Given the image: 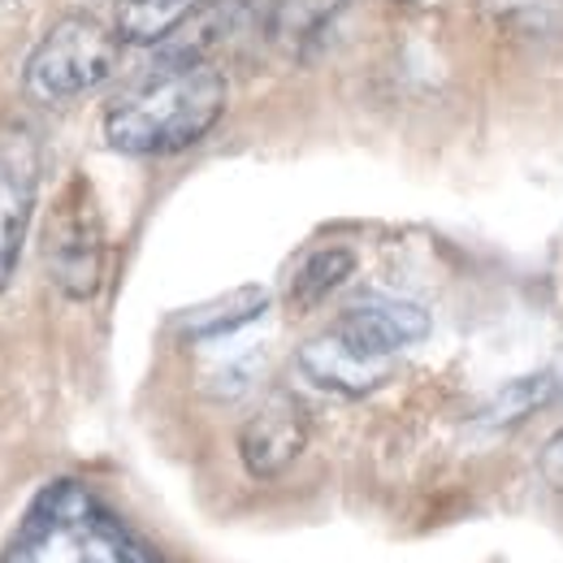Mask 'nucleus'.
<instances>
[{
    "label": "nucleus",
    "instance_id": "nucleus-12",
    "mask_svg": "<svg viewBox=\"0 0 563 563\" xmlns=\"http://www.w3.org/2000/svg\"><path fill=\"white\" fill-rule=\"evenodd\" d=\"M547 390H551V377H525L516 386H507L498 395V421H520L529 417L538 404H547Z\"/></svg>",
    "mask_w": 563,
    "mask_h": 563
},
{
    "label": "nucleus",
    "instance_id": "nucleus-8",
    "mask_svg": "<svg viewBox=\"0 0 563 563\" xmlns=\"http://www.w3.org/2000/svg\"><path fill=\"white\" fill-rule=\"evenodd\" d=\"M299 368L325 386V390H339L347 399H360L368 390H377L386 377H390V360H373V355H360L355 347H347L334 330L312 339L303 352H299Z\"/></svg>",
    "mask_w": 563,
    "mask_h": 563
},
{
    "label": "nucleus",
    "instance_id": "nucleus-6",
    "mask_svg": "<svg viewBox=\"0 0 563 563\" xmlns=\"http://www.w3.org/2000/svg\"><path fill=\"white\" fill-rule=\"evenodd\" d=\"M334 334L355 347L360 355H373V360H395L399 352L417 347L424 334H429V312L412 299H390V295H368L352 303Z\"/></svg>",
    "mask_w": 563,
    "mask_h": 563
},
{
    "label": "nucleus",
    "instance_id": "nucleus-11",
    "mask_svg": "<svg viewBox=\"0 0 563 563\" xmlns=\"http://www.w3.org/2000/svg\"><path fill=\"white\" fill-rule=\"evenodd\" d=\"M352 269H355V256L347 247L312 252V256L299 265L295 282H290V299H295L299 308H312V303H321L325 295H334L343 282L352 278Z\"/></svg>",
    "mask_w": 563,
    "mask_h": 563
},
{
    "label": "nucleus",
    "instance_id": "nucleus-4",
    "mask_svg": "<svg viewBox=\"0 0 563 563\" xmlns=\"http://www.w3.org/2000/svg\"><path fill=\"white\" fill-rule=\"evenodd\" d=\"M44 261H48V278L57 282V290L66 299H91L104 278V225L96 196L87 187V178L74 174L53 209L48 221V239H44Z\"/></svg>",
    "mask_w": 563,
    "mask_h": 563
},
{
    "label": "nucleus",
    "instance_id": "nucleus-1",
    "mask_svg": "<svg viewBox=\"0 0 563 563\" xmlns=\"http://www.w3.org/2000/svg\"><path fill=\"white\" fill-rule=\"evenodd\" d=\"M225 113V74L205 57H174L122 91L104 113V140L122 156H174Z\"/></svg>",
    "mask_w": 563,
    "mask_h": 563
},
{
    "label": "nucleus",
    "instance_id": "nucleus-10",
    "mask_svg": "<svg viewBox=\"0 0 563 563\" xmlns=\"http://www.w3.org/2000/svg\"><path fill=\"white\" fill-rule=\"evenodd\" d=\"M265 303H269V295H265L261 286H243V290H234V295H225V299H217V303L196 308L183 325H187L191 339H217V334H230V330L247 325L252 317H261Z\"/></svg>",
    "mask_w": 563,
    "mask_h": 563
},
{
    "label": "nucleus",
    "instance_id": "nucleus-5",
    "mask_svg": "<svg viewBox=\"0 0 563 563\" xmlns=\"http://www.w3.org/2000/svg\"><path fill=\"white\" fill-rule=\"evenodd\" d=\"M40 205V140L22 122L0 126V290L9 286Z\"/></svg>",
    "mask_w": 563,
    "mask_h": 563
},
{
    "label": "nucleus",
    "instance_id": "nucleus-13",
    "mask_svg": "<svg viewBox=\"0 0 563 563\" xmlns=\"http://www.w3.org/2000/svg\"><path fill=\"white\" fill-rule=\"evenodd\" d=\"M538 468H542V477H547V486L551 490L563 494V429L542 446V460H538Z\"/></svg>",
    "mask_w": 563,
    "mask_h": 563
},
{
    "label": "nucleus",
    "instance_id": "nucleus-7",
    "mask_svg": "<svg viewBox=\"0 0 563 563\" xmlns=\"http://www.w3.org/2000/svg\"><path fill=\"white\" fill-rule=\"evenodd\" d=\"M308 442V417L290 395H274L239 433V455L252 477H278Z\"/></svg>",
    "mask_w": 563,
    "mask_h": 563
},
{
    "label": "nucleus",
    "instance_id": "nucleus-2",
    "mask_svg": "<svg viewBox=\"0 0 563 563\" xmlns=\"http://www.w3.org/2000/svg\"><path fill=\"white\" fill-rule=\"evenodd\" d=\"M0 563H165L140 533L74 477H57L18 516Z\"/></svg>",
    "mask_w": 563,
    "mask_h": 563
},
{
    "label": "nucleus",
    "instance_id": "nucleus-3",
    "mask_svg": "<svg viewBox=\"0 0 563 563\" xmlns=\"http://www.w3.org/2000/svg\"><path fill=\"white\" fill-rule=\"evenodd\" d=\"M118 26H104L91 13H66L26 57V91L40 104H70L82 91L100 87L122 53Z\"/></svg>",
    "mask_w": 563,
    "mask_h": 563
},
{
    "label": "nucleus",
    "instance_id": "nucleus-9",
    "mask_svg": "<svg viewBox=\"0 0 563 563\" xmlns=\"http://www.w3.org/2000/svg\"><path fill=\"white\" fill-rule=\"evenodd\" d=\"M209 4L212 0H122L118 35L126 44H165L174 31H183Z\"/></svg>",
    "mask_w": 563,
    "mask_h": 563
}]
</instances>
